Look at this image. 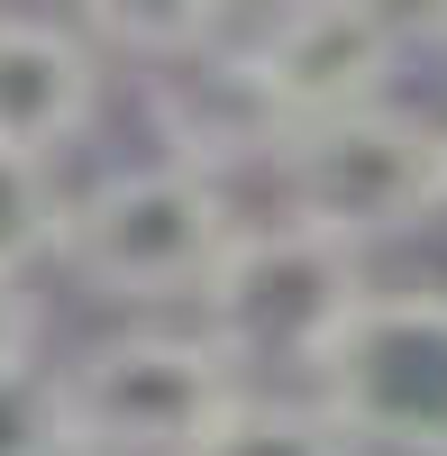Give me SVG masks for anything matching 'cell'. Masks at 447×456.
<instances>
[{
	"mask_svg": "<svg viewBox=\"0 0 447 456\" xmlns=\"http://www.w3.org/2000/svg\"><path fill=\"white\" fill-rule=\"evenodd\" d=\"M238 393V365L201 329H119L37 384V438L64 456H183Z\"/></svg>",
	"mask_w": 447,
	"mask_h": 456,
	"instance_id": "1",
	"label": "cell"
},
{
	"mask_svg": "<svg viewBox=\"0 0 447 456\" xmlns=\"http://www.w3.org/2000/svg\"><path fill=\"white\" fill-rule=\"evenodd\" d=\"M229 238L238 219H229L219 174L156 156V165L101 174L92 192H64L55 265L101 301H192Z\"/></svg>",
	"mask_w": 447,
	"mask_h": 456,
	"instance_id": "2",
	"label": "cell"
},
{
	"mask_svg": "<svg viewBox=\"0 0 447 456\" xmlns=\"http://www.w3.org/2000/svg\"><path fill=\"white\" fill-rule=\"evenodd\" d=\"M274 156H283V201H292L283 219H302L356 256L375 238H411L447 210V119H420L393 101L292 128L274 137Z\"/></svg>",
	"mask_w": 447,
	"mask_h": 456,
	"instance_id": "3",
	"label": "cell"
},
{
	"mask_svg": "<svg viewBox=\"0 0 447 456\" xmlns=\"http://www.w3.org/2000/svg\"><path fill=\"white\" fill-rule=\"evenodd\" d=\"M375 292L365 283V256L320 238L302 219H265V228H238L219 247L201 301V338L229 365H320V347L338 338V320Z\"/></svg>",
	"mask_w": 447,
	"mask_h": 456,
	"instance_id": "4",
	"label": "cell"
},
{
	"mask_svg": "<svg viewBox=\"0 0 447 456\" xmlns=\"http://www.w3.org/2000/svg\"><path fill=\"white\" fill-rule=\"evenodd\" d=\"M311 384L347 447L447 456V292H365Z\"/></svg>",
	"mask_w": 447,
	"mask_h": 456,
	"instance_id": "5",
	"label": "cell"
},
{
	"mask_svg": "<svg viewBox=\"0 0 447 456\" xmlns=\"http://www.w3.org/2000/svg\"><path fill=\"white\" fill-rule=\"evenodd\" d=\"M393 55H402V19L375 10V0H302V10H274V19H247L238 28V83L247 101L265 110V128H320V119H347V110L384 101L393 83Z\"/></svg>",
	"mask_w": 447,
	"mask_h": 456,
	"instance_id": "6",
	"label": "cell"
},
{
	"mask_svg": "<svg viewBox=\"0 0 447 456\" xmlns=\"http://www.w3.org/2000/svg\"><path fill=\"white\" fill-rule=\"evenodd\" d=\"M101 110V55L83 28L0 10V156L55 165Z\"/></svg>",
	"mask_w": 447,
	"mask_h": 456,
	"instance_id": "7",
	"label": "cell"
},
{
	"mask_svg": "<svg viewBox=\"0 0 447 456\" xmlns=\"http://www.w3.org/2000/svg\"><path fill=\"white\" fill-rule=\"evenodd\" d=\"M183 456H356L320 402H274V393H238L219 420L183 447Z\"/></svg>",
	"mask_w": 447,
	"mask_h": 456,
	"instance_id": "8",
	"label": "cell"
},
{
	"mask_svg": "<svg viewBox=\"0 0 447 456\" xmlns=\"http://www.w3.org/2000/svg\"><path fill=\"white\" fill-rule=\"evenodd\" d=\"M55 228H64L55 165L0 156V283H28L37 265H55Z\"/></svg>",
	"mask_w": 447,
	"mask_h": 456,
	"instance_id": "9",
	"label": "cell"
},
{
	"mask_svg": "<svg viewBox=\"0 0 447 456\" xmlns=\"http://www.w3.org/2000/svg\"><path fill=\"white\" fill-rule=\"evenodd\" d=\"M37 384V301L28 283H0V402H19Z\"/></svg>",
	"mask_w": 447,
	"mask_h": 456,
	"instance_id": "10",
	"label": "cell"
},
{
	"mask_svg": "<svg viewBox=\"0 0 447 456\" xmlns=\"http://www.w3.org/2000/svg\"><path fill=\"white\" fill-rule=\"evenodd\" d=\"M0 456H64L55 438H19V447H0Z\"/></svg>",
	"mask_w": 447,
	"mask_h": 456,
	"instance_id": "11",
	"label": "cell"
}]
</instances>
